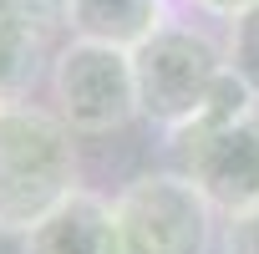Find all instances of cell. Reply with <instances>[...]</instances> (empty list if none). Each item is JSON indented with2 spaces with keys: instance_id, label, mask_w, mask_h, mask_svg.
Masks as SVG:
<instances>
[{
  "instance_id": "obj_8",
  "label": "cell",
  "mask_w": 259,
  "mask_h": 254,
  "mask_svg": "<svg viewBox=\"0 0 259 254\" xmlns=\"http://www.w3.org/2000/svg\"><path fill=\"white\" fill-rule=\"evenodd\" d=\"M46 41L51 36H41V31H31L21 21H0V107L26 102V92L41 76Z\"/></svg>"
},
{
  "instance_id": "obj_11",
  "label": "cell",
  "mask_w": 259,
  "mask_h": 254,
  "mask_svg": "<svg viewBox=\"0 0 259 254\" xmlns=\"http://www.w3.org/2000/svg\"><path fill=\"white\" fill-rule=\"evenodd\" d=\"M0 21H21L41 36L66 26V0H0Z\"/></svg>"
},
{
  "instance_id": "obj_3",
  "label": "cell",
  "mask_w": 259,
  "mask_h": 254,
  "mask_svg": "<svg viewBox=\"0 0 259 254\" xmlns=\"http://www.w3.org/2000/svg\"><path fill=\"white\" fill-rule=\"evenodd\" d=\"M229 56L213 36L193 31V26H163L153 41H143L133 51V71H138V112L168 133H178L183 122L198 117L208 87L224 76Z\"/></svg>"
},
{
  "instance_id": "obj_7",
  "label": "cell",
  "mask_w": 259,
  "mask_h": 254,
  "mask_svg": "<svg viewBox=\"0 0 259 254\" xmlns=\"http://www.w3.org/2000/svg\"><path fill=\"white\" fill-rule=\"evenodd\" d=\"M168 26L163 0H66V31L76 41H102L117 51H138Z\"/></svg>"
},
{
  "instance_id": "obj_2",
  "label": "cell",
  "mask_w": 259,
  "mask_h": 254,
  "mask_svg": "<svg viewBox=\"0 0 259 254\" xmlns=\"http://www.w3.org/2000/svg\"><path fill=\"white\" fill-rule=\"evenodd\" d=\"M117 239L122 254H208L213 244V203L188 173H138L117 198Z\"/></svg>"
},
{
  "instance_id": "obj_5",
  "label": "cell",
  "mask_w": 259,
  "mask_h": 254,
  "mask_svg": "<svg viewBox=\"0 0 259 254\" xmlns=\"http://www.w3.org/2000/svg\"><path fill=\"white\" fill-rule=\"evenodd\" d=\"M178 173H188L213 208L239 214L259 203V107L219 133H168Z\"/></svg>"
},
{
  "instance_id": "obj_12",
  "label": "cell",
  "mask_w": 259,
  "mask_h": 254,
  "mask_svg": "<svg viewBox=\"0 0 259 254\" xmlns=\"http://www.w3.org/2000/svg\"><path fill=\"white\" fill-rule=\"evenodd\" d=\"M224 254H259V203L229 214V224H224Z\"/></svg>"
},
{
  "instance_id": "obj_13",
  "label": "cell",
  "mask_w": 259,
  "mask_h": 254,
  "mask_svg": "<svg viewBox=\"0 0 259 254\" xmlns=\"http://www.w3.org/2000/svg\"><path fill=\"white\" fill-rule=\"evenodd\" d=\"M193 6H198V11H208V16H229V21H234L239 11H249V6H254V0H193Z\"/></svg>"
},
{
  "instance_id": "obj_10",
  "label": "cell",
  "mask_w": 259,
  "mask_h": 254,
  "mask_svg": "<svg viewBox=\"0 0 259 254\" xmlns=\"http://www.w3.org/2000/svg\"><path fill=\"white\" fill-rule=\"evenodd\" d=\"M224 56H229V71H239V76L254 87V97H259V0L229 21Z\"/></svg>"
},
{
  "instance_id": "obj_9",
  "label": "cell",
  "mask_w": 259,
  "mask_h": 254,
  "mask_svg": "<svg viewBox=\"0 0 259 254\" xmlns=\"http://www.w3.org/2000/svg\"><path fill=\"white\" fill-rule=\"evenodd\" d=\"M254 107H259L254 87H249L239 71H229V66H224V76L208 87V97H203L198 117H193V122H183L178 133H219V127H234L239 117H249Z\"/></svg>"
},
{
  "instance_id": "obj_4",
  "label": "cell",
  "mask_w": 259,
  "mask_h": 254,
  "mask_svg": "<svg viewBox=\"0 0 259 254\" xmlns=\"http://www.w3.org/2000/svg\"><path fill=\"white\" fill-rule=\"evenodd\" d=\"M51 102L56 117L71 133H117L138 112V71H133V51H117L102 41H66L51 61Z\"/></svg>"
},
{
  "instance_id": "obj_6",
  "label": "cell",
  "mask_w": 259,
  "mask_h": 254,
  "mask_svg": "<svg viewBox=\"0 0 259 254\" xmlns=\"http://www.w3.org/2000/svg\"><path fill=\"white\" fill-rule=\"evenodd\" d=\"M21 254H122L117 208L102 193L76 188L31 234H21Z\"/></svg>"
},
{
  "instance_id": "obj_1",
  "label": "cell",
  "mask_w": 259,
  "mask_h": 254,
  "mask_svg": "<svg viewBox=\"0 0 259 254\" xmlns=\"http://www.w3.org/2000/svg\"><path fill=\"white\" fill-rule=\"evenodd\" d=\"M76 193L71 127L31 102L0 107V234H31Z\"/></svg>"
}]
</instances>
